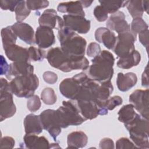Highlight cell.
I'll return each instance as SVG.
<instances>
[{
	"label": "cell",
	"mask_w": 149,
	"mask_h": 149,
	"mask_svg": "<svg viewBox=\"0 0 149 149\" xmlns=\"http://www.w3.org/2000/svg\"><path fill=\"white\" fill-rule=\"evenodd\" d=\"M56 114L62 128L78 126L86 120L80 114L76 103L72 101H63L62 105L56 110Z\"/></svg>",
	"instance_id": "5"
},
{
	"label": "cell",
	"mask_w": 149,
	"mask_h": 149,
	"mask_svg": "<svg viewBox=\"0 0 149 149\" xmlns=\"http://www.w3.org/2000/svg\"><path fill=\"white\" fill-rule=\"evenodd\" d=\"M125 19V15L122 11L118 10L111 14L107 21V28L116 31L118 34L130 31V26Z\"/></svg>",
	"instance_id": "13"
},
{
	"label": "cell",
	"mask_w": 149,
	"mask_h": 149,
	"mask_svg": "<svg viewBox=\"0 0 149 149\" xmlns=\"http://www.w3.org/2000/svg\"><path fill=\"white\" fill-rule=\"evenodd\" d=\"M125 126L129 132L130 139L139 148H149L148 120L139 115L134 120L125 125Z\"/></svg>",
	"instance_id": "6"
},
{
	"label": "cell",
	"mask_w": 149,
	"mask_h": 149,
	"mask_svg": "<svg viewBox=\"0 0 149 149\" xmlns=\"http://www.w3.org/2000/svg\"><path fill=\"white\" fill-rule=\"evenodd\" d=\"M134 109V107L132 104L123 105L118 113V120L125 125L132 122L139 115L135 112Z\"/></svg>",
	"instance_id": "26"
},
{
	"label": "cell",
	"mask_w": 149,
	"mask_h": 149,
	"mask_svg": "<svg viewBox=\"0 0 149 149\" xmlns=\"http://www.w3.org/2000/svg\"><path fill=\"white\" fill-rule=\"evenodd\" d=\"M148 29L145 30L140 32L139 34V38L140 43L146 48L147 51H148Z\"/></svg>",
	"instance_id": "44"
},
{
	"label": "cell",
	"mask_w": 149,
	"mask_h": 149,
	"mask_svg": "<svg viewBox=\"0 0 149 149\" xmlns=\"http://www.w3.org/2000/svg\"><path fill=\"white\" fill-rule=\"evenodd\" d=\"M15 141L13 138L9 136H5L1 139L0 148H12L15 146Z\"/></svg>",
	"instance_id": "43"
},
{
	"label": "cell",
	"mask_w": 149,
	"mask_h": 149,
	"mask_svg": "<svg viewBox=\"0 0 149 149\" xmlns=\"http://www.w3.org/2000/svg\"><path fill=\"white\" fill-rule=\"evenodd\" d=\"M41 99L47 105H53L56 101V95L51 87H46L41 93Z\"/></svg>",
	"instance_id": "32"
},
{
	"label": "cell",
	"mask_w": 149,
	"mask_h": 149,
	"mask_svg": "<svg viewBox=\"0 0 149 149\" xmlns=\"http://www.w3.org/2000/svg\"><path fill=\"white\" fill-rule=\"evenodd\" d=\"M99 147L102 149H113L115 148L114 143L110 138H104L100 141Z\"/></svg>",
	"instance_id": "45"
},
{
	"label": "cell",
	"mask_w": 149,
	"mask_h": 149,
	"mask_svg": "<svg viewBox=\"0 0 149 149\" xmlns=\"http://www.w3.org/2000/svg\"><path fill=\"white\" fill-rule=\"evenodd\" d=\"M19 1L15 0H1L0 1V6L3 10H9L13 12L18 4Z\"/></svg>",
	"instance_id": "40"
},
{
	"label": "cell",
	"mask_w": 149,
	"mask_h": 149,
	"mask_svg": "<svg viewBox=\"0 0 149 149\" xmlns=\"http://www.w3.org/2000/svg\"><path fill=\"white\" fill-rule=\"evenodd\" d=\"M95 38L97 41L102 43L109 49L113 50L116 41L115 34L105 27H100L95 31Z\"/></svg>",
	"instance_id": "20"
},
{
	"label": "cell",
	"mask_w": 149,
	"mask_h": 149,
	"mask_svg": "<svg viewBox=\"0 0 149 149\" xmlns=\"http://www.w3.org/2000/svg\"><path fill=\"white\" fill-rule=\"evenodd\" d=\"M130 31L137 34L140 32L148 29V26L142 18H135L132 22Z\"/></svg>",
	"instance_id": "34"
},
{
	"label": "cell",
	"mask_w": 149,
	"mask_h": 149,
	"mask_svg": "<svg viewBox=\"0 0 149 149\" xmlns=\"http://www.w3.org/2000/svg\"><path fill=\"white\" fill-rule=\"evenodd\" d=\"M24 144L30 149H48L50 144L44 136H38L35 134H26L23 137Z\"/></svg>",
	"instance_id": "21"
},
{
	"label": "cell",
	"mask_w": 149,
	"mask_h": 149,
	"mask_svg": "<svg viewBox=\"0 0 149 149\" xmlns=\"http://www.w3.org/2000/svg\"><path fill=\"white\" fill-rule=\"evenodd\" d=\"M140 60L141 55L140 53L134 50L130 55L123 58H119L117 62V66L122 69H128L137 66L140 63Z\"/></svg>",
	"instance_id": "27"
},
{
	"label": "cell",
	"mask_w": 149,
	"mask_h": 149,
	"mask_svg": "<svg viewBox=\"0 0 149 149\" xmlns=\"http://www.w3.org/2000/svg\"><path fill=\"white\" fill-rule=\"evenodd\" d=\"M41 105L40 99L37 95H33L30 97L27 101V107L30 112H34L38 111L40 108Z\"/></svg>",
	"instance_id": "36"
},
{
	"label": "cell",
	"mask_w": 149,
	"mask_h": 149,
	"mask_svg": "<svg viewBox=\"0 0 149 149\" xmlns=\"http://www.w3.org/2000/svg\"><path fill=\"white\" fill-rule=\"evenodd\" d=\"M28 51L30 61L34 62L42 61L47 56L45 51L35 47H29Z\"/></svg>",
	"instance_id": "33"
},
{
	"label": "cell",
	"mask_w": 149,
	"mask_h": 149,
	"mask_svg": "<svg viewBox=\"0 0 149 149\" xmlns=\"http://www.w3.org/2000/svg\"><path fill=\"white\" fill-rule=\"evenodd\" d=\"M60 148L61 147L59 146L58 143H52L50 144V146H49V148Z\"/></svg>",
	"instance_id": "50"
},
{
	"label": "cell",
	"mask_w": 149,
	"mask_h": 149,
	"mask_svg": "<svg viewBox=\"0 0 149 149\" xmlns=\"http://www.w3.org/2000/svg\"><path fill=\"white\" fill-rule=\"evenodd\" d=\"M1 75H6L8 71L9 65H8L3 55L1 56Z\"/></svg>",
	"instance_id": "46"
},
{
	"label": "cell",
	"mask_w": 149,
	"mask_h": 149,
	"mask_svg": "<svg viewBox=\"0 0 149 149\" xmlns=\"http://www.w3.org/2000/svg\"><path fill=\"white\" fill-rule=\"evenodd\" d=\"M23 123L26 134H39L44 129L40 115L33 113L29 114L24 118Z\"/></svg>",
	"instance_id": "22"
},
{
	"label": "cell",
	"mask_w": 149,
	"mask_h": 149,
	"mask_svg": "<svg viewBox=\"0 0 149 149\" xmlns=\"http://www.w3.org/2000/svg\"><path fill=\"white\" fill-rule=\"evenodd\" d=\"M99 2L108 13L113 14L118 11L120 8L126 6L127 1H99Z\"/></svg>",
	"instance_id": "30"
},
{
	"label": "cell",
	"mask_w": 149,
	"mask_h": 149,
	"mask_svg": "<svg viewBox=\"0 0 149 149\" xmlns=\"http://www.w3.org/2000/svg\"><path fill=\"white\" fill-rule=\"evenodd\" d=\"M88 142V137L82 131H75L69 133L67 137L68 148H79L85 147Z\"/></svg>",
	"instance_id": "25"
},
{
	"label": "cell",
	"mask_w": 149,
	"mask_h": 149,
	"mask_svg": "<svg viewBox=\"0 0 149 149\" xmlns=\"http://www.w3.org/2000/svg\"><path fill=\"white\" fill-rule=\"evenodd\" d=\"M1 35L2 37L3 48H5L9 45L16 44L17 36L13 32L11 26L2 29Z\"/></svg>",
	"instance_id": "29"
},
{
	"label": "cell",
	"mask_w": 149,
	"mask_h": 149,
	"mask_svg": "<svg viewBox=\"0 0 149 149\" xmlns=\"http://www.w3.org/2000/svg\"><path fill=\"white\" fill-rule=\"evenodd\" d=\"M127 9L130 15L135 18H141L144 13L143 1L130 0L127 1Z\"/></svg>",
	"instance_id": "28"
},
{
	"label": "cell",
	"mask_w": 149,
	"mask_h": 149,
	"mask_svg": "<svg viewBox=\"0 0 149 149\" xmlns=\"http://www.w3.org/2000/svg\"><path fill=\"white\" fill-rule=\"evenodd\" d=\"M116 148H121V149H125V148H136L138 149L139 148L133 143L129 139L126 137H122L119 139L116 142Z\"/></svg>",
	"instance_id": "38"
},
{
	"label": "cell",
	"mask_w": 149,
	"mask_h": 149,
	"mask_svg": "<svg viewBox=\"0 0 149 149\" xmlns=\"http://www.w3.org/2000/svg\"><path fill=\"white\" fill-rule=\"evenodd\" d=\"M11 27L16 36L26 44H36L35 33L30 25L23 22H16L12 25Z\"/></svg>",
	"instance_id": "15"
},
{
	"label": "cell",
	"mask_w": 149,
	"mask_h": 149,
	"mask_svg": "<svg viewBox=\"0 0 149 149\" xmlns=\"http://www.w3.org/2000/svg\"><path fill=\"white\" fill-rule=\"evenodd\" d=\"M58 37L61 48L65 54L70 56H84L87 41L75 31L64 26L58 30Z\"/></svg>",
	"instance_id": "3"
},
{
	"label": "cell",
	"mask_w": 149,
	"mask_h": 149,
	"mask_svg": "<svg viewBox=\"0 0 149 149\" xmlns=\"http://www.w3.org/2000/svg\"><path fill=\"white\" fill-rule=\"evenodd\" d=\"M137 81V77L135 73L128 72L123 74L119 73L116 79V84L118 89L123 92L129 90L134 87Z\"/></svg>",
	"instance_id": "23"
},
{
	"label": "cell",
	"mask_w": 149,
	"mask_h": 149,
	"mask_svg": "<svg viewBox=\"0 0 149 149\" xmlns=\"http://www.w3.org/2000/svg\"><path fill=\"white\" fill-rule=\"evenodd\" d=\"M143 5L144 8V10L148 13V10L149 8V1H143Z\"/></svg>",
	"instance_id": "49"
},
{
	"label": "cell",
	"mask_w": 149,
	"mask_h": 149,
	"mask_svg": "<svg viewBox=\"0 0 149 149\" xmlns=\"http://www.w3.org/2000/svg\"><path fill=\"white\" fill-rule=\"evenodd\" d=\"M46 58L51 66L63 72H69L77 69L86 70L89 67V62L84 56H68L64 53L61 47L49 49Z\"/></svg>",
	"instance_id": "1"
},
{
	"label": "cell",
	"mask_w": 149,
	"mask_h": 149,
	"mask_svg": "<svg viewBox=\"0 0 149 149\" xmlns=\"http://www.w3.org/2000/svg\"><path fill=\"white\" fill-rule=\"evenodd\" d=\"M80 84L73 77L66 78L59 84V91L62 95L71 100H76Z\"/></svg>",
	"instance_id": "16"
},
{
	"label": "cell",
	"mask_w": 149,
	"mask_h": 149,
	"mask_svg": "<svg viewBox=\"0 0 149 149\" xmlns=\"http://www.w3.org/2000/svg\"><path fill=\"white\" fill-rule=\"evenodd\" d=\"M42 77L44 80L48 84H54L58 80L57 74L51 71H46L43 73Z\"/></svg>",
	"instance_id": "42"
},
{
	"label": "cell",
	"mask_w": 149,
	"mask_h": 149,
	"mask_svg": "<svg viewBox=\"0 0 149 149\" xmlns=\"http://www.w3.org/2000/svg\"><path fill=\"white\" fill-rule=\"evenodd\" d=\"M7 58L13 61L16 62H29L30 61L28 49L13 44L3 48Z\"/></svg>",
	"instance_id": "18"
},
{
	"label": "cell",
	"mask_w": 149,
	"mask_h": 149,
	"mask_svg": "<svg viewBox=\"0 0 149 149\" xmlns=\"http://www.w3.org/2000/svg\"><path fill=\"white\" fill-rule=\"evenodd\" d=\"M83 8L81 1H76L59 3L57 10L61 13H67L68 15L84 17L85 12Z\"/></svg>",
	"instance_id": "24"
},
{
	"label": "cell",
	"mask_w": 149,
	"mask_h": 149,
	"mask_svg": "<svg viewBox=\"0 0 149 149\" xmlns=\"http://www.w3.org/2000/svg\"><path fill=\"white\" fill-rule=\"evenodd\" d=\"M123 102L122 98L119 95H115L109 98L105 103V108L108 111H112L117 106L121 105Z\"/></svg>",
	"instance_id": "37"
},
{
	"label": "cell",
	"mask_w": 149,
	"mask_h": 149,
	"mask_svg": "<svg viewBox=\"0 0 149 149\" xmlns=\"http://www.w3.org/2000/svg\"><path fill=\"white\" fill-rule=\"evenodd\" d=\"M13 94L9 88V83L1 78L0 87V120L12 117L16 112V107L13 102Z\"/></svg>",
	"instance_id": "7"
},
{
	"label": "cell",
	"mask_w": 149,
	"mask_h": 149,
	"mask_svg": "<svg viewBox=\"0 0 149 149\" xmlns=\"http://www.w3.org/2000/svg\"><path fill=\"white\" fill-rule=\"evenodd\" d=\"M40 26L48 27L59 30L65 26L63 20L57 15V12L54 9L45 10L38 19Z\"/></svg>",
	"instance_id": "12"
},
{
	"label": "cell",
	"mask_w": 149,
	"mask_h": 149,
	"mask_svg": "<svg viewBox=\"0 0 149 149\" xmlns=\"http://www.w3.org/2000/svg\"><path fill=\"white\" fill-rule=\"evenodd\" d=\"M94 16L98 22H104L108 19V13L104 8L100 5L97 6L93 12Z\"/></svg>",
	"instance_id": "39"
},
{
	"label": "cell",
	"mask_w": 149,
	"mask_h": 149,
	"mask_svg": "<svg viewBox=\"0 0 149 149\" xmlns=\"http://www.w3.org/2000/svg\"><path fill=\"white\" fill-rule=\"evenodd\" d=\"M38 86L39 79L34 73L14 77L9 83L11 93L19 98L33 96Z\"/></svg>",
	"instance_id": "4"
},
{
	"label": "cell",
	"mask_w": 149,
	"mask_h": 149,
	"mask_svg": "<svg viewBox=\"0 0 149 149\" xmlns=\"http://www.w3.org/2000/svg\"><path fill=\"white\" fill-rule=\"evenodd\" d=\"M65 26L80 34H86L90 29L91 22L84 16L65 15L63 16Z\"/></svg>",
	"instance_id": "11"
},
{
	"label": "cell",
	"mask_w": 149,
	"mask_h": 149,
	"mask_svg": "<svg viewBox=\"0 0 149 149\" xmlns=\"http://www.w3.org/2000/svg\"><path fill=\"white\" fill-rule=\"evenodd\" d=\"M81 4H82L83 8H87L92 4L93 1H81Z\"/></svg>",
	"instance_id": "48"
},
{
	"label": "cell",
	"mask_w": 149,
	"mask_h": 149,
	"mask_svg": "<svg viewBox=\"0 0 149 149\" xmlns=\"http://www.w3.org/2000/svg\"><path fill=\"white\" fill-rule=\"evenodd\" d=\"M89 66L88 76L91 79L100 83L110 81L113 77V66L115 58L111 52L103 50L91 60Z\"/></svg>",
	"instance_id": "2"
},
{
	"label": "cell",
	"mask_w": 149,
	"mask_h": 149,
	"mask_svg": "<svg viewBox=\"0 0 149 149\" xmlns=\"http://www.w3.org/2000/svg\"><path fill=\"white\" fill-rule=\"evenodd\" d=\"M148 89L136 90L129 96V102L144 119L148 120Z\"/></svg>",
	"instance_id": "10"
},
{
	"label": "cell",
	"mask_w": 149,
	"mask_h": 149,
	"mask_svg": "<svg viewBox=\"0 0 149 149\" xmlns=\"http://www.w3.org/2000/svg\"><path fill=\"white\" fill-rule=\"evenodd\" d=\"M77 106L80 114L86 120L93 119L101 115V111L97 104L92 100H77Z\"/></svg>",
	"instance_id": "17"
},
{
	"label": "cell",
	"mask_w": 149,
	"mask_h": 149,
	"mask_svg": "<svg viewBox=\"0 0 149 149\" xmlns=\"http://www.w3.org/2000/svg\"><path fill=\"white\" fill-rule=\"evenodd\" d=\"M137 34L131 31L118 34L113 51L119 58L130 55L134 50Z\"/></svg>",
	"instance_id": "8"
},
{
	"label": "cell",
	"mask_w": 149,
	"mask_h": 149,
	"mask_svg": "<svg viewBox=\"0 0 149 149\" xmlns=\"http://www.w3.org/2000/svg\"><path fill=\"white\" fill-rule=\"evenodd\" d=\"M101 47L100 45L94 42H92L90 43L88 45L87 49V55L89 57H95L97 55H98L101 52Z\"/></svg>",
	"instance_id": "41"
},
{
	"label": "cell",
	"mask_w": 149,
	"mask_h": 149,
	"mask_svg": "<svg viewBox=\"0 0 149 149\" xmlns=\"http://www.w3.org/2000/svg\"><path fill=\"white\" fill-rule=\"evenodd\" d=\"M141 85L144 87L148 86V66L147 65L142 74Z\"/></svg>",
	"instance_id": "47"
},
{
	"label": "cell",
	"mask_w": 149,
	"mask_h": 149,
	"mask_svg": "<svg viewBox=\"0 0 149 149\" xmlns=\"http://www.w3.org/2000/svg\"><path fill=\"white\" fill-rule=\"evenodd\" d=\"M40 120L44 129L47 130L55 141L61 133L60 126L56 114V110L48 109L43 111L40 115Z\"/></svg>",
	"instance_id": "9"
},
{
	"label": "cell",
	"mask_w": 149,
	"mask_h": 149,
	"mask_svg": "<svg viewBox=\"0 0 149 149\" xmlns=\"http://www.w3.org/2000/svg\"><path fill=\"white\" fill-rule=\"evenodd\" d=\"M33 72L34 67L30 62H16L9 65L8 71L5 76L7 79H10L13 77L32 74Z\"/></svg>",
	"instance_id": "19"
},
{
	"label": "cell",
	"mask_w": 149,
	"mask_h": 149,
	"mask_svg": "<svg viewBox=\"0 0 149 149\" xmlns=\"http://www.w3.org/2000/svg\"><path fill=\"white\" fill-rule=\"evenodd\" d=\"M36 44L40 48H48L55 44V37L52 29L39 26L35 33Z\"/></svg>",
	"instance_id": "14"
},
{
	"label": "cell",
	"mask_w": 149,
	"mask_h": 149,
	"mask_svg": "<svg viewBox=\"0 0 149 149\" xmlns=\"http://www.w3.org/2000/svg\"><path fill=\"white\" fill-rule=\"evenodd\" d=\"M15 12L17 22H22L29 16L31 10L28 9L25 1H19L15 8Z\"/></svg>",
	"instance_id": "31"
},
{
	"label": "cell",
	"mask_w": 149,
	"mask_h": 149,
	"mask_svg": "<svg viewBox=\"0 0 149 149\" xmlns=\"http://www.w3.org/2000/svg\"><path fill=\"white\" fill-rule=\"evenodd\" d=\"M26 5L30 10H37L43 8H45L49 6V1H39V0H28L26 1Z\"/></svg>",
	"instance_id": "35"
}]
</instances>
